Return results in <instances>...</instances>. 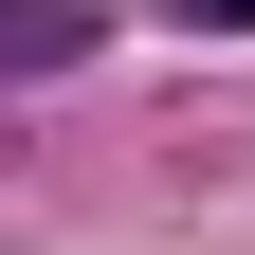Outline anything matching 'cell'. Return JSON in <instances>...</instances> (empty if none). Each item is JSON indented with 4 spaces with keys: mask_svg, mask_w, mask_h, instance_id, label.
<instances>
[{
    "mask_svg": "<svg viewBox=\"0 0 255 255\" xmlns=\"http://www.w3.org/2000/svg\"><path fill=\"white\" fill-rule=\"evenodd\" d=\"M164 18H182V37H255V0H164Z\"/></svg>",
    "mask_w": 255,
    "mask_h": 255,
    "instance_id": "2",
    "label": "cell"
},
{
    "mask_svg": "<svg viewBox=\"0 0 255 255\" xmlns=\"http://www.w3.org/2000/svg\"><path fill=\"white\" fill-rule=\"evenodd\" d=\"M91 55V0H0V73H73Z\"/></svg>",
    "mask_w": 255,
    "mask_h": 255,
    "instance_id": "1",
    "label": "cell"
}]
</instances>
